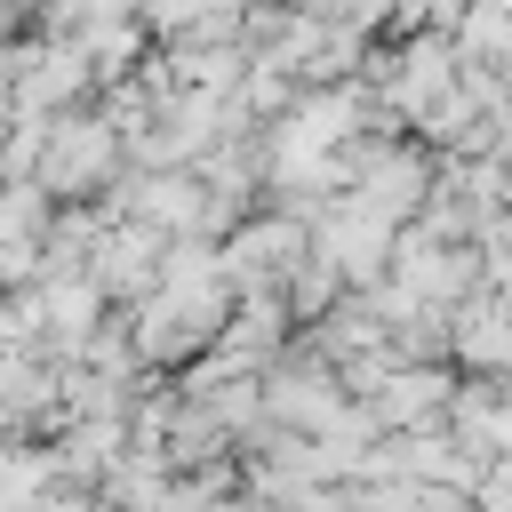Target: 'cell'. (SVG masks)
<instances>
[{
  "mask_svg": "<svg viewBox=\"0 0 512 512\" xmlns=\"http://www.w3.org/2000/svg\"><path fill=\"white\" fill-rule=\"evenodd\" d=\"M112 160H120V136H112V128H96V120H56V128H48V184H56V192L96 184Z\"/></svg>",
  "mask_w": 512,
  "mask_h": 512,
  "instance_id": "obj_1",
  "label": "cell"
},
{
  "mask_svg": "<svg viewBox=\"0 0 512 512\" xmlns=\"http://www.w3.org/2000/svg\"><path fill=\"white\" fill-rule=\"evenodd\" d=\"M432 408H448V384H440L432 368H408V376L376 384V416H384V424H416V416H432Z\"/></svg>",
  "mask_w": 512,
  "mask_h": 512,
  "instance_id": "obj_2",
  "label": "cell"
}]
</instances>
